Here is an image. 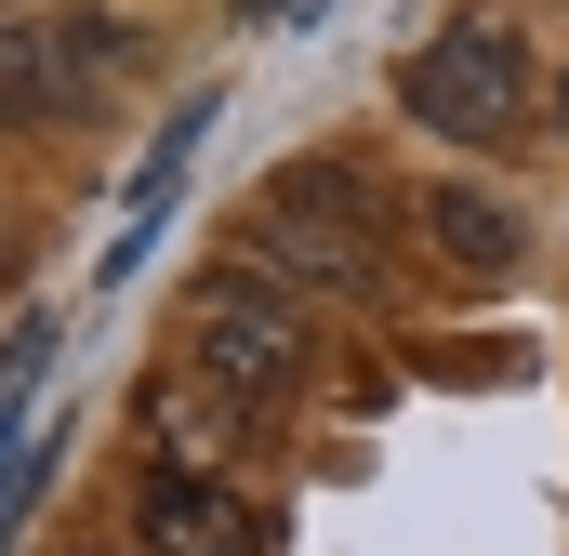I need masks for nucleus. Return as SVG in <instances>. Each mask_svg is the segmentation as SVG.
I'll return each mask as SVG.
<instances>
[{
	"label": "nucleus",
	"mask_w": 569,
	"mask_h": 556,
	"mask_svg": "<svg viewBox=\"0 0 569 556\" xmlns=\"http://www.w3.org/2000/svg\"><path fill=\"white\" fill-rule=\"evenodd\" d=\"M186 371H212L226 398H279L291 371H305V318H291L279 278H266V252L199 266V305H186Z\"/></svg>",
	"instance_id": "nucleus-2"
},
{
	"label": "nucleus",
	"mask_w": 569,
	"mask_h": 556,
	"mask_svg": "<svg viewBox=\"0 0 569 556\" xmlns=\"http://www.w3.org/2000/svg\"><path fill=\"white\" fill-rule=\"evenodd\" d=\"M146 556H266L279 530H266V504L252 490H226V477H186V464H159L146 477Z\"/></svg>",
	"instance_id": "nucleus-4"
},
{
	"label": "nucleus",
	"mask_w": 569,
	"mask_h": 556,
	"mask_svg": "<svg viewBox=\"0 0 569 556\" xmlns=\"http://www.w3.org/2000/svg\"><path fill=\"white\" fill-rule=\"evenodd\" d=\"M239 424H252V398H226L212 371L159 385V437H172V450H239Z\"/></svg>",
	"instance_id": "nucleus-7"
},
{
	"label": "nucleus",
	"mask_w": 569,
	"mask_h": 556,
	"mask_svg": "<svg viewBox=\"0 0 569 556\" xmlns=\"http://www.w3.org/2000/svg\"><path fill=\"white\" fill-rule=\"evenodd\" d=\"M239 252H279L305 291H385V212L345 159H291L279 186L252 199V239Z\"/></svg>",
	"instance_id": "nucleus-1"
},
{
	"label": "nucleus",
	"mask_w": 569,
	"mask_h": 556,
	"mask_svg": "<svg viewBox=\"0 0 569 556\" xmlns=\"http://www.w3.org/2000/svg\"><path fill=\"white\" fill-rule=\"evenodd\" d=\"M425 239L463 278H517V212H503L490 186H425Z\"/></svg>",
	"instance_id": "nucleus-5"
},
{
	"label": "nucleus",
	"mask_w": 569,
	"mask_h": 556,
	"mask_svg": "<svg viewBox=\"0 0 569 556\" xmlns=\"http://www.w3.org/2000/svg\"><path fill=\"white\" fill-rule=\"evenodd\" d=\"M398 107L450 146H490L517 133V107H530V40L503 27V13H463V27H437L425 53L398 67Z\"/></svg>",
	"instance_id": "nucleus-3"
},
{
	"label": "nucleus",
	"mask_w": 569,
	"mask_h": 556,
	"mask_svg": "<svg viewBox=\"0 0 569 556\" xmlns=\"http://www.w3.org/2000/svg\"><path fill=\"white\" fill-rule=\"evenodd\" d=\"M80 40L67 27H0V120H53L67 93H80Z\"/></svg>",
	"instance_id": "nucleus-6"
}]
</instances>
